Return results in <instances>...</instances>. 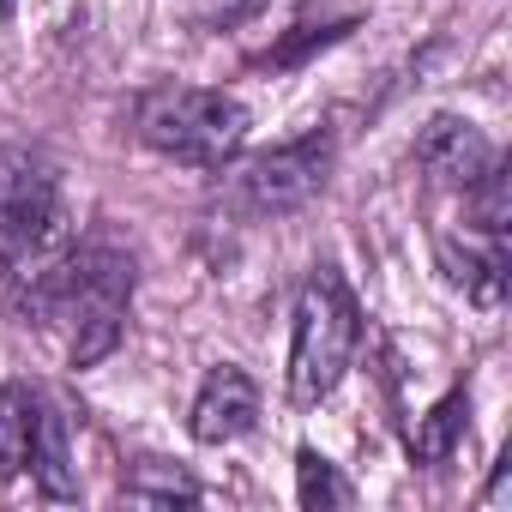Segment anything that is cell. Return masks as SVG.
<instances>
[{"label":"cell","instance_id":"13","mask_svg":"<svg viewBox=\"0 0 512 512\" xmlns=\"http://www.w3.org/2000/svg\"><path fill=\"white\" fill-rule=\"evenodd\" d=\"M296 500H302L308 512H320V506H350L356 488H350L314 446H302V452H296Z\"/></svg>","mask_w":512,"mask_h":512},{"label":"cell","instance_id":"8","mask_svg":"<svg viewBox=\"0 0 512 512\" xmlns=\"http://www.w3.org/2000/svg\"><path fill=\"white\" fill-rule=\"evenodd\" d=\"M440 266H446V278L464 290V296H476V302H500L506 296V235H440Z\"/></svg>","mask_w":512,"mask_h":512},{"label":"cell","instance_id":"4","mask_svg":"<svg viewBox=\"0 0 512 512\" xmlns=\"http://www.w3.org/2000/svg\"><path fill=\"white\" fill-rule=\"evenodd\" d=\"M356 338H362L356 296L332 266H320L296 296V338H290V398L302 410H314L320 398L338 392V380L356 356Z\"/></svg>","mask_w":512,"mask_h":512},{"label":"cell","instance_id":"2","mask_svg":"<svg viewBox=\"0 0 512 512\" xmlns=\"http://www.w3.org/2000/svg\"><path fill=\"white\" fill-rule=\"evenodd\" d=\"M127 302H133V253H121L115 241H85L67 253L43 326L67 320L73 368H97L127 332Z\"/></svg>","mask_w":512,"mask_h":512},{"label":"cell","instance_id":"9","mask_svg":"<svg viewBox=\"0 0 512 512\" xmlns=\"http://www.w3.org/2000/svg\"><path fill=\"white\" fill-rule=\"evenodd\" d=\"M25 470L37 476V488L49 500H79V470H73V452H67V416L49 398H37V428H31V464Z\"/></svg>","mask_w":512,"mask_h":512},{"label":"cell","instance_id":"6","mask_svg":"<svg viewBox=\"0 0 512 512\" xmlns=\"http://www.w3.org/2000/svg\"><path fill=\"white\" fill-rule=\"evenodd\" d=\"M253 422H260V386H253V374L235 368V362H217V368L205 374L199 398H193V416H187L193 440H199V446H229V440H241Z\"/></svg>","mask_w":512,"mask_h":512},{"label":"cell","instance_id":"11","mask_svg":"<svg viewBox=\"0 0 512 512\" xmlns=\"http://www.w3.org/2000/svg\"><path fill=\"white\" fill-rule=\"evenodd\" d=\"M31 428H37V392L25 380L0 386V476H19L31 464Z\"/></svg>","mask_w":512,"mask_h":512},{"label":"cell","instance_id":"5","mask_svg":"<svg viewBox=\"0 0 512 512\" xmlns=\"http://www.w3.org/2000/svg\"><path fill=\"white\" fill-rule=\"evenodd\" d=\"M332 163H338V139L332 127H314L290 145H272L260 157H247L241 169H229L217 199L235 217H290L332 181Z\"/></svg>","mask_w":512,"mask_h":512},{"label":"cell","instance_id":"10","mask_svg":"<svg viewBox=\"0 0 512 512\" xmlns=\"http://www.w3.org/2000/svg\"><path fill=\"white\" fill-rule=\"evenodd\" d=\"M205 488L181 470V464H163V458H139L127 476H121V500L127 506H193Z\"/></svg>","mask_w":512,"mask_h":512},{"label":"cell","instance_id":"12","mask_svg":"<svg viewBox=\"0 0 512 512\" xmlns=\"http://www.w3.org/2000/svg\"><path fill=\"white\" fill-rule=\"evenodd\" d=\"M464 416H470V398H464V392H446L428 416H416V428H410V458H416V464H446L452 446H458V434H464Z\"/></svg>","mask_w":512,"mask_h":512},{"label":"cell","instance_id":"3","mask_svg":"<svg viewBox=\"0 0 512 512\" xmlns=\"http://www.w3.org/2000/svg\"><path fill=\"white\" fill-rule=\"evenodd\" d=\"M133 127L151 151L193 163V169H223L241 139H247V109L229 91H205V85H157L139 97Z\"/></svg>","mask_w":512,"mask_h":512},{"label":"cell","instance_id":"15","mask_svg":"<svg viewBox=\"0 0 512 512\" xmlns=\"http://www.w3.org/2000/svg\"><path fill=\"white\" fill-rule=\"evenodd\" d=\"M260 0H217V19H241V13H253Z\"/></svg>","mask_w":512,"mask_h":512},{"label":"cell","instance_id":"16","mask_svg":"<svg viewBox=\"0 0 512 512\" xmlns=\"http://www.w3.org/2000/svg\"><path fill=\"white\" fill-rule=\"evenodd\" d=\"M0 19H7V0H0Z\"/></svg>","mask_w":512,"mask_h":512},{"label":"cell","instance_id":"1","mask_svg":"<svg viewBox=\"0 0 512 512\" xmlns=\"http://www.w3.org/2000/svg\"><path fill=\"white\" fill-rule=\"evenodd\" d=\"M67 253L73 235L55 163L31 145H0V296L13 302V314L43 326Z\"/></svg>","mask_w":512,"mask_h":512},{"label":"cell","instance_id":"14","mask_svg":"<svg viewBox=\"0 0 512 512\" xmlns=\"http://www.w3.org/2000/svg\"><path fill=\"white\" fill-rule=\"evenodd\" d=\"M344 31H350V25H320V37H314V25H296V37H290L284 49L260 55V61H266V67H290V61H302V55H308L314 43H332V37H344Z\"/></svg>","mask_w":512,"mask_h":512},{"label":"cell","instance_id":"7","mask_svg":"<svg viewBox=\"0 0 512 512\" xmlns=\"http://www.w3.org/2000/svg\"><path fill=\"white\" fill-rule=\"evenodd\" d=\"M494 163V145L482 139V127H470L464 115H434L416 139V169L446 187V193H470L476 175Z\"/></svg>","mask_w":512,"mask_h":512}]
</instances>
